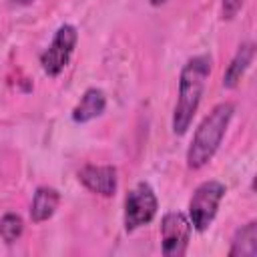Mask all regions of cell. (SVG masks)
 Returning a JSON list of instances; mask_svg holds the SVG:
<instances>
[{
  "label": "cell",
  "instance_id": "9c48e42d",
  "mask_svg": "<svg viewBox=\"0 0 257 257\" xmlns=\"http://www.w3.org/2000/svg\"><path fill=\"white\" fill-rule=\"evenodd\" d=\"M58 205H60V193L54 187H38L32 197L30 219L34 223H44L56 213Z\"/></svg>",
  "mask_w": 257,
  "mask_h": 257
},
{
  "label": "cell",
  "instance_id": "6da1fadb",
  "mask_svg": "<svg viewBox=\"0 0 257 257\" xmlns=\"http://www.w3.org/2000/svg\"><path fill=\"white\" fill-rule=\"evenodd\" d=\"M211 68H213V58L209 54H197L183 64L181 74H179L177 104H175L173 120H171L173 133L177 137H183L189 131L199 110L207 78L211 76Z\"/></svg>",
  "mask_w": 257,
  "mask_h": 257
},
{
  "label": "cell",
  "instance_id": "8992f818",
  "mask_svg": "<svg viewBox=\"0 0 257 257\" xmlns=\"http://www.w3.org/2000/svg\"><path fill=\"white\" fill-rule=\"evenodd\" d=\"M191 221L181 211H169L161 219V251L167 257H181L187 253L191 239Z\"/></svg>",
  "mask_w": 257,
  "mask_h": 257
},
{
  "label": "cell",
  "instance_id": "7a4b0ae2",
  "mask_svg": "<svg viewBox=\"0 0 257 257\" xmlns=\"http://www.w3.org/2000/svg\"><path fill=\"white\" fill-rule=\"evenodd\" d=\"M233 112H235V106L231 102H219L205 114V118L199 122L197 131L193 135V141L187 149V167L189 169H193V171L203 169L215 157V153L229 128Z\"/></svg>",
  "mask_w": 257,
  "mask_h": 257
},
{
  "label": "cell",
  "instance_id": "4fadbf2b",
  "mask_svg": "<svg viewBox=\"0 0 257 257\" xmlns=\"http://www.w3.org/2000/svg\"><path fill=\"white\" fill-rule=\"evenodd\" d=\"M245 0H221V14H223V20H233L241 8H243Z\"/></svg>",
  "mask_w": 257,
  "mask_h": 257
},
{
  "label": "cell",
  "instance_id": "ba28073f",
  "mask_svg": "<svg viewBox=\"0 0 257 257\" xmlns=\"http://www.w3.org/2000/svg\"><path fill=\"white\" fill-rule=\"evenodd\" d=\"M104 108H106V94L96 86L86 88L84 94L80 96V100L76 102V106L72 108V120L80 122V124L90 122L92 118L100 116L104 112Z\"/></svg>",
  "mask_w": 257,
  "mask_h": 257
},
{
  "label": "cell",
  "instance_id": "8fae6325",
  "mask_svg": "<svg viewBox=\"0 0 257 257\" xmlns=\"http://www.w3.org/2000/svg\"><path fill=\"white\" fill-rule=\"evenodd\" d=\"M229 257H257V221H249L235 231Z\"/></svg>",
  "mask_w": 257,
  "mask_h": 257
},
{
  "label": "cell",
  "instance_id": "3957f363",
  "mask_svg": "<svg viewBox=\"0 0 257 257\" xmlns=\"http://www.w3.org/2000/svg\"><path fill=\"white\" fill-rule=\"evenodd\" d=\"M225 193H227V189L219 181H203L193 191V195L189 199V215L187 217L195 231L203 233L211 227Z\"/></svg>",
  "mask_w": 257,
  "mask_h": 257
},
{
  "label": "cell",
  "instance_id": "277c9868",
  "mask_svg": "<svg viewBox=\"0 0 257 257\" xmlns=\"http://www.w3.org/2000/svg\"><path fill=\"white\" fill-rule=\"evenodd\" d=\"M159 211V201L153 187L145 181L137 183L124 197V229L135 231L143 225H149Z\"/></svg>",
  "mask_w": 257,
  "mask_h": 257
},
{
  "label": "cell",
  "instance_id": "30bf717a",
  "mask_svg": "<svg viewBox=\"0 0 257 257\" xmlns=\"http://www.w3.org/2000/svg\"><path fill=\"white\" fill-rule=\"evenodd\" d=\"M253 56H255V44L253 42H243L237 48L235 56L231 58V62L223 74V86L225 88H235L241 82L243 74L247 72L249 64L253 62Z\"/></svg>",
  "mask_w": 257,
  "mask_h": 257
},
{
  "label": "cell",
  "instance_id": "5b68a950",
  "mask_svg": "<svg viewBox=\"0 0 257 257\" xmlns=\"http://www.w3.org/2000/svg\"><path fill=\"white\" fill-rule=\"evenodd\" d=\"M76 42H78V32L72 24H62L56 28L48 48L40 54V66L46 76L54 78L66 68L76 48Z\"/></svg>",
  "mask_w": 257,
  "mask_h": 257
},
{
  "label": "cell",
  "instance_id": "9a60e30c",
  "mask_svg": "<svg viewBox=\"0 0 257 257\" xmlns=\"http://www.w3.org/2000/svg\"><path fill=\"white\" fill-rule=\"evenodd\" d=\"M149 2H151L153 6H163V4H167L169 0H149Z\"/></svg>",
  "mask_w": 257,
  "mask_h": 257
},
{
  "label": "cell",
  "instance_id": "7c38bea8",
  "mask_svg": "<svg viewBox=\"0 0 257 257\" xmlns=\"http://www.w3.org/2000/svg\"><path fill=\"white\" fill-rule=\"evenodd\" d=\"M24 231V221L16 213H6L0 219V237L4 243H14Z\"/></svg>",
  "mask_w": 257,
  "mask_h": 257
},
{
  "label": "cell",
  "instance_id": "5bb4252c",
  "mask_svg": "<svg viewBox=\"0 0 257 257\" xmlns=\"http://www.w3.org/2000/svg\"><path fill=\"white\" fill-rule=\"evenodd\" d=\"M34 0H12V4H18V6H28V4H32Z\"/></svg>",
  "mask_w": 257,
  "mask_h": 257
},
{
  "label": "cell",
  "instance_id": "52a82bcc",
  "mask_svg": "<svg viewBox=\"0 0 257 257\" xmlns=\"http://www.w3.org/2000/svg\"><path fill=\"white\" fill-rule=\"evenodd\" d=\"M78 181L84 189L100 197H112L118 187L116 169L112 165H86L78 171Z\"/></svg>",
  "mask_w": 257,
  "mask_h": 257
}]
</instances>
